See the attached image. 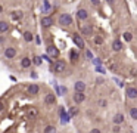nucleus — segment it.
<instances>
[{"label": "nucleus", "instance_id": "f257e3e1", "mask_svg": "<svg viewBox=\"0 0 137 133\" xmlns=\"http://www.w3.org/2000/svg\"><path fill=\"white\" fill-rule=\"evenodd\" d=\"M59 24L60 25H71L72 24V16L69 15V13H62L59 16Z\"/></svg>", "mask_w": 137, "mask_h": 133}, {"label": "nucleus", "instance_id": "f03ea898", "mask_svg": "<svg viewBox=\"0 0 137 133\" xmlns=\"http://www.w3.org/2000/svg\"><path fill=\"white\" fill-rule=\"evenodd\" d=\"M65 62L62 59H58L56 62L53 64V70L56 71V73H62V71H65Z\"/></svg>", "mask_w": 137, "mask_h": 133}, {"label": "nucleus", "instance_id": "7ed1b4c3", "mask_svg": "<svg viewBox=\"0 0 137 133\" xmlns=\"http://www.w3.org/2000/svg\"><path fill=\"white\" fill-rule=\"evenodd\" d=\"M84 99H86L84 92H75V95H74V102H75V103H81Z\"/></svg>", "mask_w": 137, "mask_h": 133}, {"label": "nucleus", "instance_id": "20e7f679", "mask_svg": "<svg viewBox=\"0 0 137 133\" xmlns=\"http://www.w3.org/2000/svg\"><path fill=\"white\" fill-rule=\"evenodd\" d=\"M52 24H53V19L50 18V16H43V18H41V25L44 27V28L52 27Z\"/></svg>", "mask_w": 137, "mask_h": 133}, {"label": "nucleus", "instance_id": "39448f33", "mask_svg": "<svg viewBox=\"0 0 137 133\" xmlns=\"http://www.w3.org/2000/svg\"><path fill=\"white\" fill-rule=\"evenodd\" d=\"M74 43L77 44V48H78V49H84V40L81 39V36L75 34V36H74Z\"/></svg>", "mask_w": 137, "mask_h": 133}, {"label": "nucleus", "instance_id": "423d86ee", "mask_svg": "<svg viewBox=\"0 0 137 133\" xmlns=\"http://www.w3.org/2000/svg\"><path fill=\"white\" fill-rule=\"evenodd\" d=\"M47 53H49V56H52V58H58V56H59V50L55 48V46H49Z\"/></svg>", "mask_w": 137, "mask_h": 133}, {"label": "nucleus", "instance_id": "0eeeda50", "mask_svg": "<svg viewBox=\"0 0 137 133\" xmlns=\"http://www.w3.org/2000/svg\"><path fill=\"white\" fill-rule=\"evenodd\" d=\"M15 55H16V50L13 48H7L6 50H5V56H6L7 59H12V58H15Z\"/></svg>", "mask_w": 137, "mask_h": 133}, {"label": "nucleus", "instance_id": "6e6552de", "mask_svg": "<svg viewBox=\"0 0 137 133\" xmlns=\"http://www.w3.org/2000/svg\"><path fill=\"white\" fill-rule=\"evenodd\" d=\"M44 102L47 103V105H53V103L56 102V96L52 95V93H49V95H46V98H44Z\"/></svg>", "mask_w": 137, "mask_h": 133}, {"label": "nucleus", "instance_id": "1a4fd4ad", "mask_svg": "<svg viewBox=\"0 0 137 133\" xmlns=\"http://www.w3.org/2000/svg\"><path fill=\"white\" fill-rule=\"evenodd\" d=\"M127 96L130 98V99H136L137 98V89H134V87H128V89H127Z\"/></svg>", "mask_w": 137, "mask_h": 133}, {"label": "nucleus", "instance_id": "9d476101", "mask_svg": "<svg viewBox=\"0 0 137 133\" xmlns=\"http://www.w3.org/2000/svg\"><path fill=\"white\" fill-rule=\"evenodd\" d=\"M77 16L78 19H81V21H84V19H87V16H89V13H87V11L86 9H80L77 12Z\"/></svg>", "mask_w": 137, "mask_h": 133}, {"label": "nucleus", "instance_id": "9b49d317", "mask_svg": "<svg viewBox=\"0 0 137 133\" xmlns=\"http://www.w3.org/2000/svg\"><path fill=\"white\" fill-rule=\"evenodd\" d=\"M74 89H75V92H84L86 84H84L83 81H77V83L74 84Z\"/></svg>", "mask_w": 137, "mask_h": 133}, {"label": "nucleus", "instance_id": "f8f14e48", "mask_svg": "<svg viewBox=\"0 0 137 133\" xmlns=\"http://www.w3.org/2000/svg\"><path fill=\"white\" fill-rule=\"evenodd\" d=\"M112 49L115 50V52H119V50L122 49V43L119 42V40H113V43H112Z\"/></svg>", "mask_w": 137, "mask_h": 133}, {"label": "nucleus", "instance_id": "ddd939ff", "mask_svg": "<svg viewBox=\"0 0 137 133\" xmlns=\"http://www.w3.org/2000/svg\"><path fill=\"white\" fill-rule=\"evenodd\" d=\"M38 90H40V89H38V86L37 84H31L30 87H28V93H30V95H37Z\"/></svg>", "mask_w": 137, "mask_h": 133}, {"label": "nucleus", "instance_id": "4468645a", "mask_svg": "<svg viewBox=\"0 0 137 133\" xmlns=\"http://www.w3.org/2000/svg\"><path fill=\"white\" fill-rule=\"evenodd\" d=\"M50 11H52V6H50V3H49L47 0H44V2H43V12H44V13H49Z\"/></svg>", "mask_w": 137, "mask_h": 133}, {"label": "nucleus", "instance_id": "2eb2a0df", "mask_svg": "<svg viewBox=\"0 0 137 133\" xmlns=\"http://www.w3.org/2000/svg\"><path fill=\"white\" fill-rule=\"evenodd\" d=\"M9 30V24L5 21H0V33H6Z\"/></svg>", "mask_w": 137, "mask_h": 133}, {"label": "nucleus", "instance_id": "dca6fc26", "mask_svg": "<svg viewBox=\"0 0 137 133\" xmlns=\"http://www.w3.org/2000/svg\"><path fill=\"white\" fill-rule=\"evenodd\" d=\"M122 121H124V115L122 114H117L113 117V123H115V124H121Z\"/></svg>", "mask_w": 137, "mask_h": 133}, {"label": "nucleus", "instance_id": "f3484780", "mask_svg": "<svg viewBox=\"0 0 137 133\" xmlns=\"http://www.w3.org/2000/svg\"><path fill=\"white\" fill-rule=\"evenodd\" d=\"M21 65L24 66V68H28V66L31 65V59H30V58H22V61H21Z\"/></svg>", "mask_w": 137, "mask_h": 133}, {"label": "nucleus", "instance_id": "a211bd4d", "mask_svg": "<svg viewBox=\"0 0 137 133\" xmlns=\"http://www.w3.org/2000/svg\"><path fill=\"white\" fill-rule=\"evenodd\" d=\"M24 39H25V42H33V39H34V36L31 34L30 31H27L24 34Z\"/></svg>", "mask_w": 137, "mask_h": 133}, {"label": "nucleus", "instance_id": "6ab92c4d", "mask_svg": "<svg viewBox=\"0 0 137 133\" xmlns=\"http://www.w3.org/2000/svg\"><path fill=\"white\" fill-rule=\"evenodd\" d=\"M122 37H124L125 42H131V40H133V34H131V33H124Z\"/></svg>", "mask_w": 137, "mask_h": 133}, {"label": "nucleus", "instance_id": "aec40b11", "mask_svg": "<svg viewBox=\"0 0 137 133\" xmlns=\"http://www.w3.org/2000/svg\"><path fill=\"white\" fill-rule=\"evenodd\" d=\"M77 59H78L77 50H71V61H72V62H77Z\"/></svg>", "mask_w": 137, "mask_h": 133}, {"label": "nucleus", "instance_id": "412c9836", "mask_svg": "<svg viewBox=\"0 0 137 133\" xmlns=\"http://www.w3.org/2000/svg\"><path fill=\"white\" fill-rule=\"evenodd\" d=\"M12 18H13V19H21V18H22V12H21V11L13 12V13H12Z\"/></svg>", "mask_w": 137, "mask_h": 133}, {"label": "nucleus", "instance_id": "4be33fe9", "mask_svg": "<svg viewBox=\"0 0 137 133\" xmlns=\"http://www.w3.org/2000/svg\"><path fill=\"white\" fill-rule=\"evenodd\" d=\"M130 115L133 120H137V108H131L130 109Z\"/></svg>", "mask_w": 137, "mask_h": 133}, {"label": "nucleus", "instance_id": "5701e85b", "mask_svg": "<svg viewBox=\"0 0 137 133\" xmlns=\"http://www.w3.org/2000/svg\"><path fill=\"white\" fill-rule=\"evenodd\" d=\"M33 64L40 65V64H41V58H40V56H34V58H33Z\"/></svg>", "mask_w": 137, "mask_h": 133}, {"label": "nucleus", "instance_id": "b1692460", "mask_svg": "<svg viewBox=\"0 0 137 133\" xmlns=\"http://www.w3.org/2000/svg\"><path fill=\"white\" fill-rule=\"evenodd\" d=\"M83 33H84V34H87V36H90V33H91V27H90V25H89V27H84Z\"/></svg>", "mask_w": 137, "mask_h": 133}, {"label": "nucleus", "instance_id": "393cba45", "mask_svg": "<svg viewBox=\"0 0 137 133\" xmlns=\"http://www.w3.org/2000/svg\"><path fill=\"white\" fill-rule=\"evenodd\" d=\"M53 132H55V127H52V126L46 127V130H44V133H53Z\"/></svg>", "mask_w": 137, "mask_h": 133}, {"label": "nucleus", "instance_id": "a878e982", "mask_svg": "<svg viewBox=\"0 0 137 133\" xmlns=\"http://www.w3.org/2000/svg\"><path fill=\"white\" fill-rule=\"evenodd\" d=\"M97 105H99V107H102V108H103V107H106V101H105V99H100V101L97 102Z\"/></svg>", "mask_w": 137, "mask_h": 133}, {"label": "nucleus", "instance_id": "bb28decb", "mask_svg": "<svg viewBox=\"0 0 137 133\" xmlns=\"http://www.w3.org/2000/svg\"><path fill=\"white\" fill-rule=\"evenodd\" d=\"M86 56H87L89 59H93V53H91L90 50H87V52H86Z\"/></svg>", "mask_w": 137, "mask_h": 133}, {"label": "nucleus", "instance_id": "cd10ccee", "mask_svg": "<svg viewBox=\"0 0 137 133\" xmlns=\"http://www.w3.org/2000/svg\"><path fill=\"white\" fill-rule=\"evenodd\" d=\"M94 42L97 43V44H100V43L103 42V39H102V37H96V39H94Z\"/></svg>", "mask_w": 137, "mask_h": 133}, {"label": "nucleus", "instance_id": "c85d7f7f", "mask_svg": "<svg viewBox=\"0 0 137 133\" xmlns=\"http://www.w3.org/2000/svg\"><path fill=\"white\" fill-rule=\"evenodd\" d=\"M96 71H97V73H105V70H103V68H102V66H97V68H96Z\"/></svg>", "mask_w": 137, "mask_h": 133}, {"label": "nucleus", "instance_id": "c756f323", "mask_svg": "<svg viewBox=\"0 0 137 133\" xmlns=\"http://www.w3.org/2000/svg\"><path fill=\"white\" fill-rule=\"evenodd\" d=\"M91 3H93V5H94V6H97V5H99V3H100V0H91Z\"/></svg>", "mask_w": 137, "mask_h": 133}, {"label": "nucleus", "instance_id": "7c9ffc66", "mask_svg": "<svg viewBox=\"0 0 137 133\" xmlns=\"http://www.w3.org/2000/svg\"><path fill=\"white\" fill-rule=\"evenodd\" d=\"M90 133H102L99 129H93V130H90Z\"/></svg>", "mask_w": 137, "mask_h": 133}, {"label": "nucleus", "instance_id": "2f4dec72", "mask_svg": "<svg viewBox=\"0 0 137 133\" xmlns=\"http://www.w3.org/2000/svg\"><path fill=\"white\" fill-rule=\"evenodd\" d=\"M118 132H119V127L115 126V127H113V133H118Z\"/></svg>", "mask_w": 137, "mask_h": 133}, {"label": "nucleus", "instance_id": "473e14b6", "mask_svg": "<svg viewBox=\"0 0 137 133\" xmlns=\"http://www.w3.org/2000/svg\"><path fill=\"white\" fill-rule=\"evenodd\" d=\"M3 108H5V103L0 102V111H3Z\"/></svg>", "mask_w": 137, "mask_h": 133}, {"label": "nucleus", "instance_id": "72a5a7b5", "mask_svg": "<svg viewBox=\"0 0 137 133\" xmlns=\"http://www.w3.org/2000/svg\"><path fill=\"white\" fill-rule=\"evenodd\" d=\"M108 2H109V3H112V2H113V0H108Z\"/></svg>", "mask_w": 137, "mask_h": 133}, {"label": "nucleus", "instance_id": "f704fd0d", "mask_svg": "<svg viewBox=\"0 0 137 133\" xmlns=\"http://www.w3.org/2000/svg\"><path fill=\"white\" fill-rule=\"evenodd\" d=\"M2 11H3V9H2V5H0V12H2Z\"/></svg>", "mask_w": 137, "mask_h": 133}]
</instances>
